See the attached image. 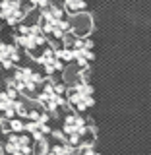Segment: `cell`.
<instances>
[{
  "label": "cell",
  "mask_w": 151,
  "mask_h": 155,
  "mask_svg": "<svg viewBox=\"0 0 151 155\" xmlns=\"http://www.w3.org/2000/svg\"><path fill=\"white\" fill-rule=\"evenodd\" d=\"M29 122H25V130L33 138H45L51 134V126H48V113H41V110H27Z\"/></svg>",
  "instance_id": "9c48e42d"
},
{
  "label": "cell",
  "mask_w": 151,
  "mask_h": 155,
  "mask_svg": "<svg viewBox=\"0 0 151 155\" xmlns=\"http://www.w3.org/2000/svg\"><path fill=\"white\" fill-rule=\"evenodd\" d=\"M2 130H4L6 134H12V132H23V130H25V122H23L19 116L4 118V120H2Z\"/></svg>",
  "instance_id": "2e32d148"
},
{
  "label": "cell",
  "mask_w": 151,
  "mask_h": 155,
  "mask_svg": "<svg viewBox=\"0 0 151 155\" xmlns=\"http://www.w3.org/2000/svg\"><path fill=\"white\" fill-rule=\"evenodd\" d=\"M76 155H101V153H99V151H95V147H93V142H85V143L77 145V149H76Z\"/></svg>",
  "instance_id": "d6986e66"
},
{
  "label": "cell",
  "mask_w": 151,
  "mask_h": 155,
  "mask_svg": "<svg viewBox=\"0 0 151 155\" xmlns=\"http://www.w3.org/2000/svg\"><path fill=\"white\" fill-rule=\"evenodd\" d=\"M0 18L8 25H16L25 18V8L21 0H0Z\"/></svg>",
  "instance_id": "30bf717a"
},
{
  "label": "cell",
  "mask_w": 151,
  "mask_h": 155,
  "mask_svg": "<svg viewBox=\"0 0 151 155\" xmlns=\"http://www.w3.org/2000/svg\"><path fill=\"white\" fill-rule=\"evenodd\" d=\"M0 113L4 114V118H12V116L25 118L27 116L25 105L18 99V91L12 85H8V89L0 93Z\"/></svg>",
  "instance_id": "ba28073f"
},
{
  "label": "cell",
  "mask_w": 151,
  "mask_h": 155,
  "mask_svg": "<svg viewBox=\"0 0 151 155\" xmlns=\"http://www.w3.org/2000/svg\"><path fill=\"white\" fill-rule=\"evenodd\" d=\"M35 60L41 64V68L45 70V74H48V76L56 74V72H60L62 68H64V60H62V58L58 56V52L51 47H45V51H43Z\"/></svg>",
  "instance_id": "8fae6325"
},
{
  "label": "cell",
  "mask_w": 151,
  "mask_h": 155,
  "mask_svg": "<svg viewBox=\"0 0 151 155\" xmlns=\"http://www.w3.org/2000/svg\"><path fill=\"white\" fill-rule=\"evenodd\" d=\"M39 27L43 29L47 37L54 39V41H62L70 33V16L66 14L64 8L51 4V6L43 8L41 18H39Z\"/></svg>",
  "instance_id": "7a4b0ae2"
},
{
  "label": "cell",
  "mask_w": 151,
  "mask_h": 155,
  "mask_svg": "<svg viewBox=\"0 0 151 155\" xmlns=\"http://www.w3.org/2000/svg\"><path fill=\"white\" fill-rule=\"evenodd\" d=\"M19 62V48L10 43H0V66L10 70Z\"/></svg>",
  "instance_id": "5bb4252c"
},
{
  "label": "cell",
  "mask_w": 151,
  "mask_h": 155,
  "mask_svg": "<svg viewBox=\"0 0 151 155\" xmlns=\"http://www.w3.org/2000/svg\"><path fill=\"white\" fill-rule=\"evenodd\" d=\"M62 48H58V56L62 60H68V62H76L77 66H89L95 58V52H93V43H91L89 37H74L72 35L70 39V33L62 39Z\"/></svg>",
  "instance_id": "6da1fadb"
},
{
  "label": "cell",
  "mask_w": 151,
  "mask_h": 155,
  "mask_svg": "<svg viewBox=\"0 0 151 155\" xmlns=\"http://www.w3.org/2000/svg\"><path fill=\"white\" fill-rule=\"evenodd\" d=\"M0 155H2V147H0Z\"/></svg>",
  "instance_id": "44dd1931"
},
{
  "label": "cell",
  "mask_w": 151,
  "mask_h": 155,
  "mask_svg": "<svg viewBox=\"0 0 151 155\" xmlns=\"http://www.w3.org/2000/svg\"><path fill=\"white\" fill-rule=\"evenodd\" d=\"M47 155H76V147L70 145L64 138H62V142H58L54 145H48Z\"/></svg>",
  "instance_id": "9a60e30c"
},
{
  "label": "cell",
  "mask_w": 151,
  "mask_h": 155,
  "mask_svg": "<svg viewBox=\"0 0 151 155\" xmlns=\"http://www.w3.org/2000/svg\"><path fill=\"white\" fill-rule=\"evenodd\" d=\"M41 91H37L35 99L39 101V105L43 107V110H47L48 114H56L60 107H64L66 103V87L62 84H56L54 80H43Z\"/></svg>",
  "instance_id": "277c9868"
},
{
  "label": "cell",
  "mask_w": 151,
  "mask_h": 155,
  "mask_svg": "<svg viewBox=\"0 0 151 155\" xmlns=\"http://www.w3.org/2000/svg\"><path fill=\"white\" fill-rule=\"evenodd\" d=\"M29 2H31V6L33 8H47V6H51L52 2H54V0H29Z\"/></svg>",
  "instance_id": "ffe728a7"
},
{
  "label": "cell",
  "mask_w": 151,
  "mask_h": 155,
  "mask_svg": "<svg viewBox=\"0 0 151 155\" xmlns=\"http://www.w3.org/2000/svg\"><path fill=\"white\" fill-rule=\"evenodd\" d=\"M66 103L76 113H85L87 109L95 105V93L89 81H74L70 87H66Z\"/></svg>",
  "instance_id": "5b68a950"
},
{
  "label": "cell",
  "mask_w": 151,
  "mask_h": 155,
  "mask_svg": "<svg viewBox=\"0 0 151 155\" xmlns=\"http://www.w3.org/2000/svg\"><path fill=\"white\" fill-rule=\"evenodd\" d=\"M31 138L29 136H23L21 132H12L8 136L6 142V151L10 155H31Z\"/></svg>",
  "instance_id": "7c38bea8"
},
{
  "label": "cell",
  "mask_w": 151,
  "mask_h": 155,
  "mask_svg": "<svg viewBox=\"0 0 151 155\" xmlns=\"http://www.w3.org/2000/svg\"><path fill=\"white\" fill-rule=\"evenodd\" d=\"M60 138H64L70 145H77L85 143V142H91V140H87V136H93L95 138V128L93 126H89V122L81 116V113H76V110H72V113H68L64 116V122H62V134H58Z\"/></svg>",
  "instance_id": "3957f363"
},
{
  "label": "cell",
  "mask_w": 151,
  "mask_h": 155,
  "mask_svg": "<svg viewBox=\"0 0 151 155\" xmlns=\"http://www.w3.org/2000/svg\"><path fill=\"white\" fill-rule=\"evenodd\" d=\"M41 84H43V76L39 72L31 70V68H18L8 85H12L18 93H23L27 97H35Z\"/></svg>",
  "instance_id": "8992f818"
},
{
  "label": "cell",
  "mask_w": 151,
  "mask_h": 155,
  "mask_svg": "<svg viewBox=\"0 0 151 155\" xmlns=\"http://www.w3.org/2000/svg\"><path fill=\"white\" fill-rule=\"evenodd\" d=\"M93 31V19L87 12H80L70 16V35L74 37H89Z\"/></svg>",
  "instance_id": "4fadbf2b"
},
{
  "label": "cell",
  "mask_w": 151,
  "mask_h": 155,
  "mask_svg": "<svg viewBox=\"0 0 151 155\" xmlns=\"http://www.w3.org/2000/svg\"><path fill=\"white\" fill-rule=\"evenodd\" d=\"M47 151H48L47 136H45V138H37L35 145H33V149H31V155H47Z\"/></svg>",
  "instance_id": "ac0fdd59"
},
{
  "label": "cell",
  "mask_w": 151,
  "mask_h": 155,
  "mask_svg": "<svg viewBox=\"0 0 151 155\" xmlns=\"http://www.w3.org/2000/svg\"><path fill=\"white\" fill-rule=\"evenodd\" d=\"M85 8H87V0H64V10L68 16L85 12Z\"/></svg>",
  "instance_id": "e0dca14e"
},
{
  "label": "cell",
  "mask_w": 151,
  "mask_h": 155,
  "mask_svg": "<svg viewBox=\"0 0 151 155\" xmlns=\"http://www.w3.org/2000/svg\"><path fill=\"white\" fill-rule=\"evenodd\" d=\"M16 43L25 48L29 54H33L37 48L47 45V35L43 33V29L39 25H21V27H18Z\"/></svg>",
  "instance_id": "52a82bcc"
}]
</instances>
